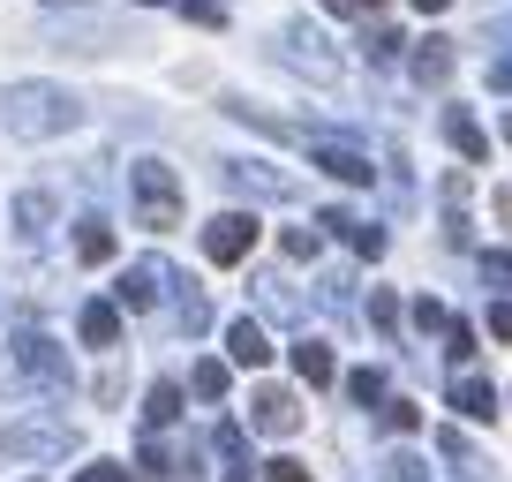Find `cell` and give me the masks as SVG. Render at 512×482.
Returning <instances> with one entry per match:
<instances>
[{"label":"cell","mask_w":512,"mask_h":482,"mask_svg":"<svg viewBox=\"0 0 512 482\" xmlns=\"http://www.w3.org/2000/svg\"><path fill=\"white\" fill-rule=\"evenodd\" d=\"M8 136H23V144H46V136H68L83 121V106L61 91V83H16L8 91Z\"/></svg>","instance_id":"6da1fadb"},{"label":"cell","mask_w":512,"mask_h":482,"mask_svg":"<svg viewBox=\"0 0 512 482\" xmlns=\"http://www.w3.org/2000/svg\"><path fill=\"white\" fill-rule=\"evenodd\" d=\"M128 181H136V211H144V226H151V234L181 226V181H174V166L144 159V166H128Z\"/></svg>","instance_id":"7a4b0ae2"},{"label":"cell","mask_w":512,"mask_h":482,"mask_svg":"<svg viewBox=\"0 0 512 482\" xmlns=\"http://www.w3.org/2000/svg\"><path fill=\"white\" fill-rule=\"evenodd\" d=\"M249 249H256V219L249 211H219V219L204 226V257L211 264H241Z\"/></svg>","instance_id":"3957f363"},{"label":"cell","mask_w":512,"mask_h":482,"mask_svg":"<svg viewBox=\"0 0 512 482\" xmlns=\"http://www.w3.org/2000/svg\"><path fill=\"white\" fill-rule=\"evenodd\" d=\"M249 422H256L264 437H294V430H302V400H294L287 385H264V392L249 400Z\"/></svg>","instance_id":"277c9868"},{"label":"cell","mask_w":512,"mask_h":482,"mask_svg":"<svg viewBox=\"0 0 512 482\" xmlns=\"http://www.w3.org/2000/svg\"><path fill=\"white\" fill-rule=\"evenodd\" d=\"M309 159H317L332 181H347V189H369V181H377L369 151H354V144H324V136H317V144H309Z\"/></svg>","instance_id":"5b68a950"},{"label":"cell","mask_w":512,"mask_h":482,"mask_svg":"<svg viewBox=\"0 0 512 482\" xmlns=\"http://www.w3.org/2000/svg\"><path fill=\"white\" fill-rule=\"evenodd\" d=\"M16 362H23L31 377H46V385H68V362H61V347H53L46 332H23V339H16Z\"/></svg>","instance_id":"8992f818"},{"label":"cell","mask_w":512,"mask_h":482,"mask_svg":"<svg viewBox=\"0 0 512 482\" xmlns=\"http://www.w3.org/2000/svg\"><path fill=\"white\" fill-rule=\"evenodd\" d=\"M226 354H234L241 370H264V362H272V339H264V324H256V317H234V324H226Z\"/></svg>","instance_id":"52a82bcc"},{"label":"cell","mask_w":512,"mask_h":482,"mask_svg":"<svg viewBox=\"0 0 512 482\" xmlns=\"http://www.w3.org/2000/svg\"><path fill=\"white\" fill-rule=\"evenodd\" d=\"M287 61L302 68V76H317V83H339V61L324 53V38H317V31H287Z\"/></svg>","instance_id":"ba28073f"},{"label":"cell","mask_w":512,"mask_h":482,"mask_svg":"<svg viewBox=\"0 0 512 482\" xmlns=\"http://www.w3.org/2000/svg\"><path fill=\"white\" fill-rule=\"evenodd\" d=\"M166 279H174L166 264H136V272H121V287H113V294H121V309H151L166 294Z\"/></svg>","instance_id":"9c48e42d"},{"label":"cell","mask_w":512,"mask_h":482,"mask_svg":"<svg viewBox=\"0 0 512 482\" xmlns=\"http://www.w3.org/2000/svg\"><path fill=\"white\" fill-rule=\"evenodd\" d=\"M452 407H460L467 422H490L497 415V385L490 377H452Z\"/></svg>","instance_id":"30bf717a"},{"label":"cell","mask_w":512,"mask_h":482,"mask_svg":"<svg viewBox=\"0 0 512 482\" xmlns=\"http://www.w3.org/2000/svg\"><path fill=\"white\" fill-rule=\"evenodd\" d=\"M294 377H302V385H332L339 377L332 347H324V339H294Z\"/></svg>","instance_id":"8fae6325"},{"label":"cell","mask_w":512,"mask_h":482,"mask_svg":"<svg viewBox=\"0 0 512 482\" xmlns=\"http://www.w3.org/2000/svg\"><path fill=\"white\" fill-rule=\"evenodd\" d=\"M445 136H452V151H460V159H475V166L490 159V136H482L475 121L460 113V106H445Z\"/></svg>","instance_id":"7c38bea8"},{"label":"cell","mask_w":512,"mask_h":482,"mask_svg":"<svg viewBox=\"0 0 512 482\" xmlns=\"http://www.w3.org/2000/svg\"><path fill=\"white\" fill-rule=\"evenodd\" d=\"M76 332H83V347H113V339H121V309L113 302H91L76 317Z\"/></svg>","instance_id":"4fadbf2b"},{"label":"cell","mask_w":512,"mask_h":482,"mask_svg":"<svg viewBox=\"0 0 512 482\" xmlns=\"http://www.w3.org/2000/svg\"><path fill=\"white\" fill-rule=\"evenodd\" d=\"M226 181H234L241 196H294V181L287 174H264V166H219Z\"/></svg>","instance_id":"5bb4252c"},{"label":"cell","mask_w":512,"mask_h":482,"mask_svg":"<svg viewBox=\"0 0 512 482\" xmlns=\"http://www.w3.org/2000/svg\"><path fill=\"white\" fill-rule=\"evenodd\" d=\"M324 226L332 234H347L362 257H384V226H369V219H347V211H324Z\"/></svg>","instance_id":"9a60e30c"},{"label":"cell","mask_w":512,"mask_h":482,"mask_svg":"<svg viewBox=\"0 0 512 482\" xmlns=\"http://www.w3.org/2000/svg\"><path fill=\"white\" fill-rule=\"evenodd\" d=\"M76 257L83 264H113V226L106 219H83L76 226Z\"/></svg>","instance_id":"2e32d148"},{"label":"cell","mask_w":512,"mask_h":482,"mask_svg":"<svg viewBox=\"0 0 512 482\" xmlns=\"http://www.w3.org/2000/svg\"><path fill=\"white\" fill-rule=\"evenodd\" d=\"M452 76V38H422L415 53V83H445Z\"/></svg>","instance_id":"e0dca14e"},{"label":"cell","mask_w":512,"mask_h":482,"mask_svg":"<svg viewBox=\"0 0 512 482\" xmlns=\"http://www.w3.org/2000/svg\"><path fill=\"white\" fill-rule=\"evenodd\" d=\"M174 415H181V385H151V400H144V422H151V430H166Z\"/></svg>","instance_id":"ac0fdd59"},{"label":"cell","mask_w":512,"mask_h":482,"mask_svg":"<svg viewBox=\"0 0 512 482\" xmlns=\"http://www.w3.org/2000/svg\"><path fill=\"white\" fill-rule=\"evenodd\" d=\"M196 400H226V385H234V370H226V362H196Z\"/></svg>","instance_id":"d6986e66"},{"label":"cell","mask_w":512,"mask_h":482,"mask_svg":"<svg viewBox=\"0 0 512 482\" xmlns=\"http://www.w3.org/2000/svg\"><path fill=\"white\" fill-rule=\"evenodd\" d=\"M347 392H354V407H377V400H384V370H354Z\"/></svg>","instance_id":"ffe728a7"},{"label":"cell","mask_w":512,"mask_h":482,"mask_svg":"<svg viewBox=\"0 0 512 482\" xmlns=\"http://www.w3.org/2000/svg\"><path fill=\"white\" fill-rule=\"evenodd\" d=\"M16 219H23V234H46V219H53V196H23V204H16Z\"/></svg>","instance_id":"44dd1931"},{"label":"cell","mask_w":512,"mask_h":482,"mask_svg":"<svg viewBox=\"0 0 512 482\" xmlns=\"http://www.w3.org/2000/svg\"><path fill=\"white\" fill-rule=\"evenodd\" d=\"M384 430H400V437L422 430V407H415V400H384Z\"/></svg>","instance_id":"7402d4cb"},{"label":"cell","mask_w":512,"mask_h":482,"mask_svg":"<svg viewBox=\"0 0 512 482\" xmlns=\"http://www.w3.org/2000/svg\"><path fill=\"white\" fill-rule=\"evenodd\" d=\"M181 16H189V23H204V31H219V23H226V8H219V0H181Z\"/></svg>","instance_id":"603a6c76"},{"label":"cell","mask_w":512,"mask_h":482,"mask_svg":"<svg viewBox=\"0 0 512 482\" xmlns=\"http://www.w3.org/2000/svg\"><path fill=\"white\" fill-rule=\"evenodd\" d=\"M400 46H407V38L392 31V23H377V31H369V61H392V53H400Z\"/></svg>","instance_id":"cb8c5ba5"},{"label":"cell","mask_w":512,"mask_h":482,"mask_svg":"<svg viewBox=\"0 0 512 482\" xmlns=\"http://www.w3.org/2000/svg\"><path fill=\"white\" fill-rule=\"evenodd\" d=\"M369 324H377V332H392V324H400V302H392V294H369Z\"/></svg>","instance_id":"d4e9b609"},{"label":"cell","mask_w":512,"mask_h":482,"mask_svg":"<svg viewBox=\"0 0 512 482\" xmlns=\"http://www.w3.org/2000/svg\"><path fill=\"white\" fill-rule=\"evenodd\" d=\"M482 279H497V287H512V249H482Z\"/></svg>","instance_id":"484cf974"},{"label":"cell","mask_w":512,"mask_h":482,"mask_svg":"<svg viewBox=\"0 0 512 482\" xmlns=\"http://www.w3.org/2000/svg\"><path fill=\"white\" fill-rule=\"evenodd\" d=\"M384 482H422V460L415 452H392V460H384Z\"/></svg>","instance_id":"4316f807"},{"label":"cell","mask_w":512,"mask_h":482,"mask_svg":"<svg viewBox=\"0 0 512 482\" xmlns=\"http://www.w3.org/2000/svg\"><path fill=\"white\" fill-rule=\"evenodd\" d=\"M324 8H332V16H362V23L384 16V0H324Z\"/></svg>","instance_id":"83f0119b"},{"label":"cell","mask_w":512,"mask_h":482,"mask_svg":"<svg viewBox=\"0 0 512 482\" xmlns=\"http://www.w3.org/2000/svg\"><path fill=\"white\" fill-rule=\"evenodd\" d=\"M136 467H144V475H166V467H174V460H166V445H159V437H151V445L136 452Z\"/></svg>","instance_id":"f1b7e54d"},{"label":"cell","mask_w":512,"mask_h":482,"mask_svg":"<svg viewBox=\"0 0 512 482\" xmlns=\"http://www.w3.org/2000/svg\"><path fill=\"white\" fill-rule=\"evenodd\" d=\"M264 482H317V475H309L302 460H272V475H264Z\"/></svg>","instance_id":"f546056e"},{"label":"cell","mask_w":512,"mask_h":482,"mask_svg":"<svg viewBox=\"0 0 512 482\" xmlns=\"http://www.w3.org/2000/svg\"><path fill=\"white\" fill-rule=\"evenodd\" d=\"M76 482H128V467H113V460H98V467H83Z\"/></svg>","instance_id":"4dcf8cb0"},{"label":"cell","mask_w":512,"mask_h":482,"mask_svg":"<svg viewBox=\"0 0 512 482\" xmlns=\"http://www.w3.org/2000/svg\"><path fill=\"white\" fill-rule=\"evenodd\" d=\"M490 339H512V302H490Z\"/></svg>","instance_id":"1f68e13d"},{"label":"cell","mask_w":512,"mask_h":482,"mask_svg":"<svg viewBox=\"0 0 512 482\" xmlns=\"http://www.w3.org/2000/svg\"><path fill=\"white\" fill-rule=\"evenodd\" d=\"M490 91H512V53H505V61L490 68Z\"/></svg>","instance_id":"d6a6232c"},{"label":"cell","mask_w":512,"mask_h":482,"mask_svg":"<svg viewBox=\"0 0 512 482\" xmlns=\"http://www.w3.org/2000/svg\"><path fill=\"white\" fill-rule=\"evenodd\" d=\"M415 8H422V16H437V8H452V0H415Z\"/></svg>","instance_id":"836d02e7"},{"label":"cell","mask_w":512,"mask_h":482,"mask_svg":"<svg viewBox=\"0 0 512 482\" xmlns=\"http://www.w3.org/2000/svg\"><path fill=\"white\" fill-rule=\"evenodd\" d=\"M136 8H159V0H136Z\"/></svg>","instance_id":"e575fe53"},{"label":"cell","mask_w":512,"mask_h":482,"mask_svg":"<svg viewBox=\"0 0 512 482\" xmlns=\"http://www.w3.org/2000/svg\"><path fill=\"white\" fill-rule=\"evenodd\" d=\"M505 144H512V121H505Z\"/></svg>","instance_id":"d590c367"}]
</instances>
